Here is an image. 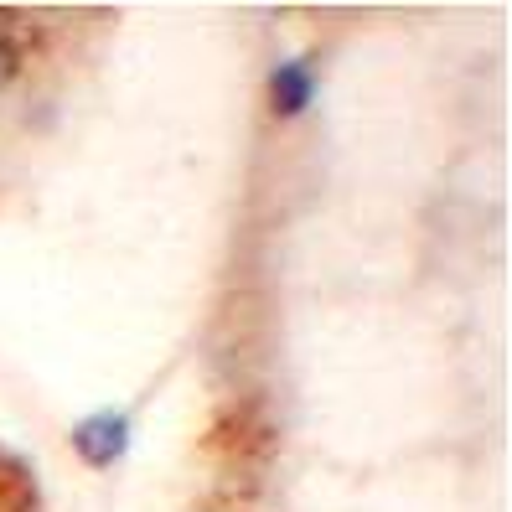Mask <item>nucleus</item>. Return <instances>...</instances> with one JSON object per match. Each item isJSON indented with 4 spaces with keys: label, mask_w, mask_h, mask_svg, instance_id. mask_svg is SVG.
Here are the masks:
<instances>
[{
    "label": "nucleus",
    "mask_w": 512,
    "mask_h": 512,
    "mask_svg": "<svg viewBox=\"0 0 512 512\" xmlns=\"http://www.w3.org/2000/svg\"><path fill=\"white\" fill-rule=\"evenodd\" d=\"M73 450L88 466H114L130 450V414L125 409H99L73 430Z\"/></svg>",
    "instance_id": "obj_1"
},
{
    "label": "nucleus",
    "mask_w": 512,
    "mask_h": 512,
    "mask_svg": "<svg viewBox=\"0 0 512 512\" xmlns=\"http://www.w3.org/2000/svg\"><path fill=\"white\" fill-rule=\"evenodd\" d=\"M311 99H316V68L306 57L275 68V78H269V109H275V119H300L311 109Z\"/></svg>",
    "instance_id": "obj_2"
},
{
    "label": "nucleus",
    "mask_w": 512,
    "mask_h": 512,
    "mask_svg": "<svg viewBox=\"0 0 512 512\" xmlns=\"http://www.w3.org/2000/svg\"><path fill=\"white\" fill-rule=\"evenodd\" d=\"M16 73V42L11 37H0V83H6Z\"/></svg>",
    "instance_id": "obj_3"
}]
</instances>
